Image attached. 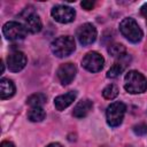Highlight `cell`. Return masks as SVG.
I'll list each match as a JSON object with an SVG mask.
<instances>
[{
  "instance_id": "603a6c76",
  "label": "cell",
  "mask_w": 147,
  "mask_h": 147,
  "mask_svg": "<svg viewBox=\"0 0 147 147\" xmlns=\"http://www.w3.org/2000/svg\"><path fill=\"white\" fill-rule=\"evenodd\" d=\"M0 147H15V145L13 144V142H10V141H2L1 142V146Z\"/></svg>"
},
{
  "instance_id": "484cf974",
  "label": "cell",
  "mask_w": 147,
  "mask_h": 147,
  "mask_svg": "<svg viewBox=\"0 0 147 147\" xmlns=\"http://www.w3.org/2000/svg\"><path fill=\"white\" fill-rule=\"evenodd\" d=\"M125 147H132V146H125Z\"/></svg>"
},
{
  "instance_id": "44dd1931",
  "label": "cell",
  "mask_w": 147,
  "mask_h": 147,
  "mask_svg": "<svg viewBox=\"0 0 147 147\" xmlns=\"http://www.w3.org/2000/svg\"><path fill=\"white\" fill-rule=\"evenodd\" d=\"M80 6L85 9V10H91L94 7V1H82Z\"/></svg>"
},
{
  "instance_id": "ac0fdd59",
  "label": "cell",
  "mask_w": 147,
  "mask_h": 147,
  "mask_svg": "<svg viewBox=\"0 0 147 147\" xmlns=\"http://www.w3.org/2000/svg\"><path fill=\"white\" fill-rule=\"evenodd\" d=\"M102 95L107 100H113L118 95V87L115 84H109L103 88Z\"/></svg>"
},
{
  "instance_id": "5b68a950",
  "label": "cell",
  "mask_w": 147,
  "mask_h": 147,
  "mask_svg": "<svg viewBox=\"0 0 147 147\" xmlns=\"http://www.w3.org/2000/svg\"><path fill=\"white\" fill-rule=\"evenodd\" d=\"M125 110H126V106L121 101H116V102L110 103L107 108V111H106L107 123L113 127L118 126L123 122Z\"/></svg>"
},
{
  "instance_id": "5bb4252c",
  "label": "cell",
  "mask_w": 147,
  "mask_h": 147,
  "mask_svg": "<svg viewBox=\"0 0 147 147\" xmlns=\"http://www.w3.org/2000/svg\"><path fill=\"white\" fill-rule=\"evenodd\" d=\"M92 107H93V103H92L91 100H88V99L80 100V101L75 106L72 114H74V116H75L76 118H83V117H85V116L91 111Z\"/></svg>"
},
{
  "instance_id": "277c9868",
  "label": "cell",
  "mask_w": 147,
  "mask_h": 147,
  "mask_svg": "<svg viewBox=\"0 0 147 147\" xmlns=\"http://www.w3.org/2000/svg\"><path fill=\"white\" fill-rule=\"evenodd\" d=\"M119 31L131 42H139L144 36L138 23L131 17H126L119 23Z\"/></svg>"
},
{
  "instance_id": "d4e9b609",
  "label": "cell",
  "mask_w": 147,
  "mask_h": 147,
  "mask_svg": "<svg viewBox=\"0 0 147 147\" xmlns=\"http://www.w3.org/2000/svg\"><path fill=\"white\" fill-rule=\"evenodd\" d=\"M3 70H5V65H3V62L1 61V74L3 72Z\"/></svg>"
},
{
  "instance_id": "e0dca14e",
  "label": "cell",
  "mask_w": 147,
  "mask_h": 147,
  "mask_svg": "<svg viewBox=\"0 0 147 147\" xmlns=\"http://www.w3.org/2000/svg\"><path fill=\"white\" fill-rule=\"evenodd\" d=\"M46 95L44 93H34L30 95L26 100V103L31 107H41L46 102Z\"/></svg>"
},
{
  "instance_id": "4fadbf2b",
  "label": "cell",
  "mask_w": 147,
  "mask_h": 147,
  "mask_svg": "<svg viewBox=\"0 0 147 147\" xmlns=\"http://www.w3.org/2000/svg\"><path fill=\"white\" fill-rule=\"evenodd\" d=\"M77 94L76 92L71 91V92H68L65 94H62V95H59L54 99V106L57 110H64L65 108H68L76 99Z\"/></svg>"
},
{
  "instance_id": "8fae6325",
  "label": "cell",
  "mask_w": 147,
  "mask_h": 147,
  "mask_svg": "<svg viewBox=\"0 0 147 147\" xmlns=\"http://www.w3.org/2000/svg\"><path fill=\"white\" fill-rule=\"evenodd\" d=\"M26 56L22 52H13L7 57V67L11 72H18L21 71L25 64H26Z\"/></svg>"
},
{
  "instance_id": "7402d4cb",
  "label": "cell",
  "mask_w": 147,
  "mask_h": 147,
  "mask_svg": "<svg viewBox=\"0 0 147 147\" xmlns=\"http://www.w3.org/2000/svg\"><path fill=\"white\" fill-rule=\"evenodd\" d=\"M140 11H141V14L144 15V17L147 20V3H145L142 7H141V9H140Z\"/></svg>"
},
{
  "instance_id": "7a4b0ae2",
  "label": "cell",
  "mask_w": 147,
  "mask_h": 147,
  "mask_svg": "<svg viewBox=\"0 0 147 147\" xmlns=\"http://www.w3.org/2000/svg\"><path fill=\"white\" fill-rule=\"evenodd\" d=\"M20 23L25 28L26 32L30 33H37L41 30L42 24H41V20L38 16V14L33 10L32 7H28L25 9H23L20 15Z\"/></svg>"
},
{
  "instance_id": "d6986e66",
  "label": "cell",
  "mask_w": 147,
  "mask_h": 147,
  "mask_svg": "<svg viewBox=\"0 0 147 147\" xmlns=\"http://www.w3.org/2000/svg\"><path fill=\"white\" fill-rule=\"evenodd\" d=\"M108 53L114 57H121L125 54V47L122 44H111L108 47Z\"/></svg>"
},
{
  "instance_id": "3957f363",
  "label": "cell",
  "mask_w": 147,
  "mask_h": 147,
  "mask_svg": "<svg viewBox=\"0 0 147 147\" xmlns=\"http://www.w3.org/2000/svg\"><path fill=\"white\" fill-rule=\"evenodd\" d=\"M76 48L75 39L70 36H61L52 41L51 49L57 57H64L70 55Z\"/></svg>"
},
{
  "instance_id": "6da1fadb",
  "label": "cell",
  "mask_w": 147,
  "mask_h": 147,
  "mask_svg": "<svg viewBox=\"0 0 147 147\" xmlns=\"http://www.w3.org/2000/svg\"><path fill=\"white\" fill-rule=\"evenodd\" d=\"M124 88L131 94H140L147 90V79L137 70H131L125 75Z\"/></svg>"
},
{
  "instance_id": "9a60e30c",
  "label": "cell",
  "mask_w": 147,
  "mask_h": 147,
  "mask_svg": "<svg viewBox=\"0 0 147 147\" xmlns=\"http://www.w3.org/2000/svg\"><path fill=\"white\" fill-rule=\"evenodd\" d=\"M15 94V85L13 80L8 78H2L0 80V98L2 100L9 99Z\"/></svg>"
},
{
  "instance_id": "ffe728a7",
  "label": "cell",
  "mask_w": 147,
  "mask_h": 147,
  "mask_svg": "<svg viewBox=\"0 0 147 147\" xmlns=\"http://www.w3.org/2000/svg\"><path fill=\"white\" fill-rule=\"evenodd\" d=\"M133 132L138 136H144L147 133V125L140 123V124H137L133 126Z\"/></svg>"
},
{
  "instance_id": "52a82bcc",
  "label": "cell",
  "mask_w": 147,
  "mask_h": 147,
  "mask_svg": "<svg viewBox=\"0 0 147 147\" xmlns=\"http://www.w3.org/2000/svg\"><path fill=\"white\" fill-rule=\"evenodd\" d=\"M105 59L98 52H88L82 60V65L90 72H98L103 68Z\"/></svg>"
},
{
  "instance_id": "8992f818",
  "label": "cell",
  "mask_w": 147,
  "mask_h": 147,
  "mask_svg": "<svg viewBox=\"0 0 147 147\" xmlns=\"http://www.w3.org/2000/svg\"><path fill=\"white\" fill-rule=\"evenodd\" d=\"M2 32H3L5 37L10 41L23 40L28 33L25 28L20 22H15V21H10V22L5 23L2 26Z\"/></svg>"
},
{
  "instance_id": "2e32d148",
  "label": "cell",
  "mask_w": 147,
  "mask_h": 147,
  "mask_svg": "<svg viewBox=\"0 0 147 147\" xmlns=\"http://www.w3.org/2000/svg\"><path fill=\"white\" fill-rule=\"evenodd\" d=\"M46 117V113L42 107H31L28 113V118L31 122H41Z\"/></svg>"
},
{
  "instance_id": "cb8c5ba5",
  "label": "cell",
  "mask_w": 147,
  "mask_h": 147,
  "mask_svg": "<svg viewBox=\"0 0 147 147\" xmlns=\"http://www.w3.org/2000/svg\"><path fill=\"white\" fill-rule=\"evenodd\" d=\"M46 147H62V145H60L59 142H53V144H49L48 146Z\"/></svg>"
},
{
  "instance_id": "30bf717a",
  "label": "cell",
  "mask_w": 147,
  "mask_h": 147,
  "mask_svg": "<svg viewBox=\"0 0 147 147\" xmlns=\"http://www.w3.org/2000/svg\"><path fill=\"white\" fill-rule=\"evenodd\" d=\"M76 74H77V68L74 63H70V62L61 64L57 69V77L62 85L70 84L76 77Z\"/></svg>"
},
{
  "instance_id": "7c38bea8",
  "label": "cell",
  "mask_w": 147,
  "mask_h": 147,
  "mask_svg": "<svg viewBox=\"0 0 147 147\" xmlns=\"http://www.w3.org/2000/svg\"><path fill=\"white\" fill-rule=\"evenodd\" d=\"M130 62V56L127 54H124L122 55L121 57H118V60L111 65V68L108 70L107 72V77L108 78H116L118 77L126 68V65L129 64Z\"/></svg>"
},
{
  "instance_id": "ba28073f",
  "label": "cell",
  "mask_w": 147,
  "mask_h": 147,
  "mask_svg": "<svg viewBox=\"0 0 147 147\" xmlns=\"http://www.w3.org/2000/svg\"><path fill=\"white\" fill-rule=\"evenodd\" d=\"M53 18L59 23H70L75 20L76 11L74 8L64 5H57L52 9Z\"/></svg>"
},
{
  "instance_id": "9c48e42d",
  "label": "cell",
  "mask_w": 147,
  "mask_h": 147,
  "mask_svg": "<svg viewBox=\"0 0 147 147\" xmlns=\"http://www.w3.org/2000/svg\"><path fill=\"white\" fill-rule=\"evenodd\" d=\"M96 29L91 23H85L77 29V38L83 46L91 45L96 39Z\"/></svg>"
}]
</instances>
